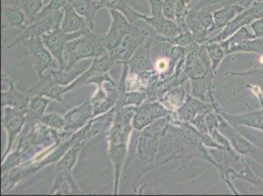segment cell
Listing matches in <instances>:
<instances>
[{"instance_id": "cb8c5ba5", "label": "cell", "mask_w": 263, "mask_h": 196, "mask_svg": "<svg viewBox=\"0 0 263 196\" xmlns=\"http://www.w3.org/2000/svg\"><path fill=\"white\" fill-rule=\"evenodd\" d=\"M60 30L65 33H88L91 31L86 18L81 16L69 3L64 9Z\"/></svg>"}, {"instance_id": "9a60e30c", "label": "cell", "mask_w": 263, "mask_h": 196, "mask_svg": "<svg viewBox=\"0 0 263 196\" xmlns=\"http://www.w3.org/2000/svg\"><path fill=\"white\" fill-rule=\"evenodd\" d=\"M85 33H65L59 28L45 33L42 36V38L46 48L50 51L55 60L61 66V69H64L67 67V62H65L64 59L66 44L68 42L75 40Z\"/></svg>"}, {"instance_id": "836d02e7", "label": "cell", "mask_w": 263, "mask_h": 196, "mask_svg": "<svg viewBox=\"0 0 263 196\" xmlns=\"http://www.w3.org/2000/svg\"><path fill=\"white\" fill-rule=\"evenodd\" d=\"M206 48L209 51V58L211 60V71L216 74V71L220 63L226 56V51L220 43H214L209 41L206 44Z\"/></svg>"}, {"instance_id": "83f0119b", "label": "cell", "mask_w": 263, "mask_h": 196, "mask_svg": "<svg viewBox=\"0 0 263 196\" xmlns=\"http://www.w3.org/2000/svg\"><path fill=\"white\" fill-rule=\"evenodd\" d=\"M68 3L76 10V11L86 18L88 27L91 31L95 28V20L97 13L99 11V0H68Z\"/></svg>"}, {"instance_id": "ba28073f", "label": "cell", "mask_w": 263, "mask_h": 196, "mask_svg": "<svg viewBox=\"0 0 263 196\" xmlns=\"http://www.w3.org/2000/svg\"><path fill=\"white\" fill-rule=\"evenodd\" d=\"M248 87L252 91V93L258 98L261 109L252 111L250 113H243V114H230L226 111L222 109L218 106L215 111L219 112L220 114L229 122L234 128L238 127H248L254 130L263 131V92L261 87L258 85L254 86H248Z\"/></svg>"}, {"instance_id": "603a6c76", "label": "cell", "mask_w": 263, "mask_h": 196, "mask_svg": "<svg viewBox=\"0 0 263 196\" xmlns=\"http://www.w3.org/2000/svg\"><path fill=\"white\" fill-rule=\"evenodd\" d=\"M246 8L242 7L241 4H230L222 6L212 13L213 17V27L210 30V35L214 33V36L217 35L229 23L234 20L241 11Z\"/></svg>"}, {"instance_id": "30bf717a", "label": "cell", "mask_w": 263, "mask_h": 196, "mask_svg": "<svg viewBox=\"0 0 263 196\" xmlns=\"http://www.w3.org/2000/svg\"><path fill=\"white\" fill-rule=\"evenodd\" d=\"M111 26L108 32L104 34V47L106 51L112 54L120 45L124 37L130 33L132 24L128 18L118 10H109Z\"/></svg>"}, {"instance_id": "ffe728a7", "label": "cell", "mask_w": 263, "mask_h": 196, "mask_svg": "<svg viewBox=\"0 0 263 196\" xmlns=\"http://www.w3.org/2000/svg\"><path fill=\"white\" fill-rule=\"evenodd\" d=\"M2 81H4L8 85V89L3 88L1 90V106L13 107L27 114L31 102V97L29 93H23L17 90L13 82L5 76L2 77Z\"/></svg>"}, {"instance_id": "277c9868", "label": "cell", "mask_w": 263, "mask_h": 196, "mask_svg": "<svg viewBox=\"0 0 263 196\" xmlns=\"http://www.w3.org/2000/svg\"><path fill=\"white\" fill-rule=\"evenodd\" d=\"M151 29L153 28L142 19L132 24L130 33L124 37L119 47L110 54L114 63L122 64L129 60L140 46H142L149 37H153L151 35Z\"/></svg>"}, {"instance_id": "8d00e7d4", "label": "cell", "mask_w": 263, "mask_h": 196, "mask_svg": "<svg viewBox=\"0 0 263 196\" xmlns=\"http://www.w3.org/2000/svg\"><path fill=\"white\" fill-rule=\"evenodd\" d=\"M40 123H43L47 127L57 131H64L66 127L65 118L57 113L44 114L40 119Z\"/></svg>"}, {"instance_id": "e0dca14e", "label": "cell", "mask_w": 263, "mask_h": 196, "mask_svg": "<svg viewBox=\"0 0 263 196\" xmlns=\"http://www.w3.org/2000/svg\"><path fill=\"white\" fill-rule=\"evenodd\" d=\"M115 63L108 52L100 57L95 58L92 61V64L90 67H88V70L79 76L77 80H75L72 84L66 87V92L72 90L73 88L85 86L89 79H93V77L107 74L110 68Z\"/></svg>"}, {"instance_id": "d4e9b609", "label": "cell", "mask_w": 263, "mask_h": 196, "mask_svg": "<svg viewBox=\"0 0 263 196\" xmlns=\"http://www.w3.org/2000/svg\"><path fill=\"white\" fill-rule=\"evenodd\" d=\"M215 73L211 70L205 76L191 80L192 95L204 102H216L214 99V84L213 79Z\"/></svg>"}, {"instance_id": "8992f818", "label": "cell", "mask_w": 263, "mask_h": 196, "mask_svg": "<svg viewBox=\"0 0 263 196\" xmlns=\"http://www.w3.org/2000/svg\"><path fill=\"white\" fill-rule=\"evenodd\" d=\"M217 112V111H216ZM219 131L229 140L232 147L242 157L252 159L263 166V150L242 136L239 131L226 120L219 112Z\"/></svg>"}, {"instance_id": "4fadbf2b", "label": "cell", "mask_w": 263, "mask_h": 196, "mask_svg": "<svg viewBox=\"0 0 263 196\" xmlns=\"http://www.w3.org/2000/svg\"><path fill=\"white\" fill-rule=\"evenodd\" d=\"M26 125V113L15 109L13 107H3V116H2V127L7 132L8 140L7 145L3 153L2 160L7 157L8 154H10L13 143L15 142V139L17 135L24 130Z\"/></svg>"}, {"instance_id": "d6a6232c", "label": "cell", "mask_w": 263, "mask_h": 196, "mask_svg": "<svg viewBox=\"0 0 263 196\" xmlns=\"http://www.w3.org/2000/svg\"><path fill=\"white\" fill-rule=\"evenodd\" d=\"M255 37L256 36L252 32V29H250V28H248V26H246V27L241 28L240 30H238L236 33H234L233 35H231L230 37L227 38L226 41L221 42L220 44L223 46L225 51L227 52L232 47L241 44L245 41L252 40V38H255Z\"/></svg>"}, {"instance_id": "4316f807", "label": "cell", "mask_w": 263, "mask_h": 196, "mask_svg": "<svg viewBox=\"0 0 263 196\" xmlns=\"http://www.w3.org/2000/svg\"><path fill=\"white\" fill-rule=\"evenodd\" d=\"M50 102L51 98L40 94H36L34 97L31 98L29 109L26 114V125L24 128L25 131H30V129L36 123H40L41 117L45 114L46 107Z\"/></svg>"}, {"instance_id": "44dd1931", "label": "cell", "mask_w": 263, "mask_h": 196, "mask_svg": "<svg viewBox=\"0 0 263 196\" xmlns=\"http://www.w3.org/2000/svg\"><path fill=\"white\" fill-rule=\"evenodd\" d=\"M119 99L118 87H114L108 90H104L102 85L99 86L98 93L90 98L93 106V118L101 114H105L117 104Z\"/></svg>"}, {"instance_id": "f6af8a7d", "label": "cell", "mask_w": 263, "mask_h": 196, "mask_svg": "<svg viewBox=\"0 0 263 196\" xmlns=\"http://www.w3.org/2000/svg\"><path fill=\"white\" fill-rule=\"evenodd\" d=\"M255 1H263V0H255ZM255 1H254V2H255Z\"/></svg>"}, {"instance_id": "e575fe53", "label": "cell", "mask_w": 263, "mask_h": 196, "mask_svg": "<svg viewBox=\"0 0 263 196\" xmlns=\"http://www.w3.org/2000/svg\"><path fill=\"white\" fill-rule=\"evenodd\" d=\"M241 0H192L190 10H199L202 8H209L215 11L222 6L240 3Z\"/></svg>"}, {"instance_id": "f1b7e54d", "label": "cell", "mask_w": 263, "mask_h": 196, "mask_svg": "<svg viewBox=\"0 0 263 196\" xmlns=\"http://www.w3.org/2000/svg\"><path fill=\"white\" fill-rule=\"evenodd\" d=\"M99 8H107L108 10H118L122 12L130 21L134 24L141 19L142 14L136 11L129 3L128 0H99Z\"/></svg>"}, {"instance_id": "ab89813d", "label": "cell", "mask_w": 263, "mask_h": 196, "mask_svg": "<svg viewBox=\"0 0 263 196\" xmlns=\"http://www.w3.org/2000/svg\"><path fill=\"white\" fill-rule=\"evenodd\" d=\"M225 75L226 76H245V77L254 76V77L263 79V64H261V66H255L248 71H241V72L229 71V72H226Z\"/></svg>"}, {"instance_id": "60d3db41", "label": "cell", "mask_w": 263, "mask_h": 196, "mask_svg": "<svg viewBox=\"0 0 263 196\" xmlns=\"http://www.w3.org/2000/svg\"><path fill=\"white\" fill-rule=\"evenodd\" d=\"M190 124H192L197 131L202 132V133H209V128H208V124L205 121V115H197L196 118H194L193 120L190 122Z\"/></svg>"}, {"instance_id": "484cf974", "label": "cell", "mask_w": 263, "mask_h": 196, "mask_svg": "<svg viewBox=\"0 0 263 196\" xmlns=\"http://www.w3.org/2000/svg\"><path fill=\"white\" fill-rule=\"evenodd\" d=\"M141 19L146 24H148L153 28V30L155 31L156 34H158L164 38L175 37L179 33H181V30H180L178 24L173 20L166 18L164 15L154 18L152 16H146V15L142 14Z\"/></svg>"}, {"instance_id": "8fae6325", "label": "cell", "mask_w": 263, "mask_h": 196, "mask_svg": "<svg viewBox=\"0 0 263 196\" xmlns=\"http://www.w3.org/2000/svg\"><path fill=\"white\" fill-rule=\"evenodd\" d=\"M171 111L167 109L159 101H152L136 106V111L132 119L133 128L137 131H143L155 121L168 117Z\"/></svg>"}, {"instance_id": "74e56055", "label": "cell", "mask_w": 263, "mask_h": 196, "mask_svg": "<svg viewBox=\"0 0 263 196\" xmlns=\"http://www.w3.org/2000/svg\"><path fill=\"white\" fill-rule=\"evenodd\" d=\"M23 154L20 150H16L14 152L10 153L7 155L5 159L2 160L1 164V174L5 175L8 172H10L14 168L20 166L22 163Z\"/></svg>"}, {"instance_id": "5b68a950", "label": "cell", "mask_w": 263, "mask_h": 196, "mask_svg": "<svg viewBox=\"0 0 263 196\" xmlns=\"http://www.w3.org/2000/svg\"><path fill=\"white\" fill-rule=\"evenodd\" d=\"M88 141V139L82 136L57 162L56 169H55L54 183L49 190V192L51 194H53L55 192H58L59 189L61 188V186L64 184L70 185L72 191H76L78 193L80 192L78 185L73 180L72 169L77 162L78 154Z\"/></svg>"}, {"instance_id": "6da1fadb", "label": "cell", "mask_w": 263, "mask_h": 196, "mask_svg": "<svg viewBox=\"0 0 263 196\" xmlns=\"http://www.w3.org/2000/svg\"><path fill=\"white\" fill-rule=\"evenodd\" d=\"M136 111V106L117 108L113 123L111 124L107 140H108V154L113 164L115 172V186L114 194L118 193L120 185V175L123 165L126 161L128 154V143L131 135L133 125L132 119Z\"/></svg>"}, {"instance_id": "7a4b0ae2", "label": "cell", "mask_w": 263, "mask_h": 196, "mask_svg": "<svg viewBox=\"0 0 263 196\" xmlns=\"http://www.w3.org/2000/svg\"><path fill=\"white\" fill-rule=\"evenodd\" d=\"M170 123L169 116L155 121L152 125L144 128L139 135L137 144V159L136 166V182L143 175L149 172L156 162L161 140L164 138Z\"/></svg>"}, {"instance_id": "3957f363", "label": "cell", "mask_w": 263, "mask_h": 196, "mask_svg": "<svg viewBox=\"0 0 263 196\" xmlns=\"http://www.w3.org/2000/svg\"><path fill=\"white\" fill-rule=\"evenodd\" d=\"M104 34L95 33L92 31L79 36L66 44L65 52L68 56L67 67L71 68L81 60L98 58L107 53L104 47Z\"/></svg>"}, {"instance_id": "d590c367", "label": "cell", "mask_w": 263, "mask_h": 196, "mask_svg": "<svg viewBox=\"0 0 263 196\" xmlns=\"http://www.w3.org/2000/svg\"><path fill=\"white\" fill-rule=\"evenodd\" d=\"M28 18V26L33 22L37 14L44 8V0H16ZM27 26V27H28Z\"/></svg>"}, {"instance_id": "ee69618b", "label": "cell", "mask_w": 263, "mask_h": 196, "mask_svg": "<svg viewBox=\"0 0 263 196\" xmlns=\"http://www.w3.org/2000/svg\"><path fill=\"white\" fill-rule=\"evenodd\" d=\"M254 1L255 0H241V2L239 4H241V6L245 7V8H248V7H250L252 5Z\"/></svg>"}, {"instance_id": "7bdbcfd3", "label": "cell", "mask_w": 263, "mask_h": 196, "mask_svg": "<svg viewBox=\"0 0 263 196\" xmlns=\"http://www.w3.org/2000/svg\"><path fill=\"white\" fill-rule=\"evenodd\" d=\"M250 28L256 37H263V17L252 22L250 25Z\"/></svg>"}, {"instance_id": "d6986e66", "label": "cell", "mask_w": 263, "mask_h": 196, "mask_svg": "<svg viewBox=\"0 0 263 196\" xmlns=\"http://www.w3.org/2000/svg\"><path fill=\"white\" fill-rule=\"evenodd\" d=\"M199 44H195L187 47V53L184 61V74L192 80L205 76L211 70V65L205 63L198 52Z\"/></svg>"}, {"instance_id": "f35d334b", "label": "cell", "mask_w": 263, "mask_h": 196, "mask_svg": "<svg viewBox=\"0 0 263 196\" xmlns=\"http://www.w3.org/2000/svg\"><path fill=\"white\" fill-rule=\"evenodd\" d=\"M68 4V0H49L48 4L44 6L37 16H46L57 11H61L65 9L66 5Z\"/></svg>"}, {"instance_id": "4dcf8cb0", "label": "cell", "mask_w": 263, "mask_h": 196, "mask_svg": "<svg viewBox=\"0 0 263 196\" xmlns=\"http://www.w3.org/2000/svg\"><path fill=\"white\" fill-rule=\"evenodd\" d=\"M147 99V94L144 91L141 90H119V99L117 104L115 105L116 108H122L126 106H140L143 103V101Z\"/></svg>"}, {"instance_id": "b9f144b4", "label": "cell", "mask_w": 263, "mask_h": 196, "mask_svg": "<svg viewBox=\"0 0 263 196\" xmlns=\"http://www.w3.org/2000/svg\"><path fill=\"white\" fill-rule=\"evenodd\" d=\"M151 6V16L152 17H160L164 15L163 13V0H147Z\"/></svg>"}, {"instance_id": "7c38bea8", "label": "cell", "mask_w": 263, "mask_h": 196, "mask_svg": "<svg viewBox=\"0 0 263 196\" xmlns=\"http://www.w3.org/2000/svg\"><path fill=\"white\" fill-rule=\"evenodd\" d=\"M217 105L216 102H204L193 95H186L184 103L178 109L171 112L169 119L190 123L197 115H206L209 112L215 111Z\"/></svg>"}, {"instance_id": "f546056e", "label": "cell", "mask_w": 263, "mask_h": 196, "mask_svg": "<svg viewBox=\"0 0 263 196\" xmlns=\"http://www.w3.org/2000/svg\"><path fill=\"white\" fill-rule=\"evenodd\" d=\"M185 99V88L183 85H181L166 91L158 101L161 102L167 109L173 112L184 103Z\"/></svg>"}, {"instance_id": "7402d4cb", "label": "cell", "mask_w": 263, "mask_h": 196, "mask_svg": "<svg viewBox=\"0 0 263 196\" xmlns=\"http://www.w3.org/2000/svg\"><path fill=\"white\" fill-rule=\"evenodd\" d=\"M2 29L21 28L26 29L28 26V18L22 7L18 3L3 4L1 7Z\"/></svg>"}, {"instance_id": "5bb4252c", "label": "cell", "mask_w": 263, "mask_h": 196, "mask_svg": "<svg viewBox=\"0 0 263 196\" xmlns=\"http://www.w3.org/2000/svg\"><path fill=\"white\" fill-rule=\"evenodd\" d=\"M23 45L27 46L30 50L32 65L39 80L44 77V72L51 67L54 57L44 45L42 36L29 38L23 43Z\"/></svg>"}, {"instance_id": "2e32d148", "label": "cell", "mask_w": 263, "mask_h": 196, "mask_svg": "<svg viewBox=\"0 0 263 196\" xmlns=\"http://www.w3.org/2000/svg\"><path fill=\"white\" fill-rule=\"evenodd\" d=\"M154 40V37H149L142 46L137 49V51L129 60L123 62L128 66L130 76H139L154 70L152 61V46Z\"/></svg>"}, {"instance_id": "ac0fdd59", "label": "cell", "mask_w": 263, "mask_h": 196, "mask_svg": "<svg viewBox=\"0 0 263 196\" xmlns=\"http://www.w3.org/2000/svg\"><path fill=\"white\" fill-rule=\"evenodd\" d=\"M66 127L64 131L75 133L86 126L88 121L93 118V106L90 99H87L81 106L70 110L65 116Z\"/></svg>"}, {"instance_id": "1f68e13d", "label": "cell", "mask_w": 263, "mask_h": 196, "mask_svg": "<svg viewBox=\"0 0 263 196\" xmlns=\"http://www.w3.org/2000/svg\"><path fill=\"white\" fill-rule=\"evenodd\" d=\"M238 52H249V53H256L263 56V37H255L252 40L245 41L240 44L230 48L226 54H233Z\"/></svg>"}, {"instance_id": "9c48e42d", "label": "cell", "mask_w": 263, "mask_h": 196, "mask_svg": "<svg viewBox=\"0 0 263 196\" xmlns=\"http://www.w3.org/2000/svg\"><path fill=\"white\" fill-rule=\"evenodd\" d=\"M263 17V1H255L243 11H241L234 20H232L217 35L212 37L210 42L221 43L229 38L242 27L250 26L252 22Z\"/></svg>"}, {"instance_id": "52a82bcc", "label": "cell", "mask_w": 263, "mask_h": 196, "mask_svg": "<svg viewBox=\"0 0 263 196\" xmlns=\"http://www.w3.org/2000/svg\"><path fill=\"white\" fill-rule=\"evenodd\" d=\"M64 16V10L55 12L46 16H36L33 23H31L15 41L12 42L10 45L7 46V49L16 46L17 44H23L25 41L33 37L43 36L45 33H49L53 30L59 29Z\"/></svg>"}]
</instances>
